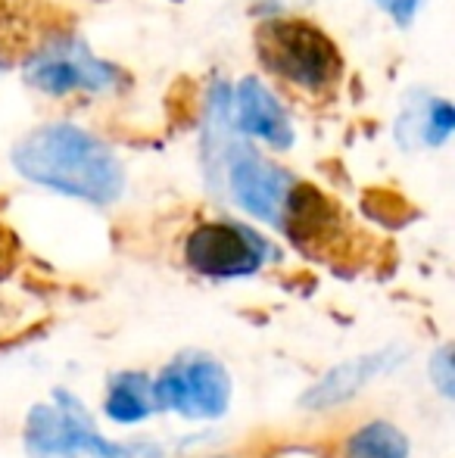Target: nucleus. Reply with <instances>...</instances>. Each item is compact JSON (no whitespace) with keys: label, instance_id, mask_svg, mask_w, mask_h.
Segmentation results:
<instances>
[{"label":"nucleus","instance_id":"6e6552de","mask_svg":"<svg viewBox=\"0 0 455 458\" xmlns=\"http://www.w3.org/2000/svg\"><path fill=\"white\" fill-rule=\"evenodd\" d=\"M234 122L243 134L262 138L265 144L287 150L293 144V128L287 113L281 109V103L274 100V94L262 85L259 79H243L234 91Z\"/></svg>","mask_w":455,"mask_h":458},{"label":"nucleus","instance_id":"423d86ee","mask_svg":"<svg viewBox=\"0 0 455 458\" xmlns=\"http://www.w3.org/2000/svg\"><path fill=\"white\" fill-rule=\"evenodd\" d=\"M272 256L265 237L253 228L234 222H209L200 225L184 243V259L194 272L209 277H240L253 275Z\"/></svg>","mask_w":455,"mask_h":458},{"label":"nucleus","instance_id":"1a4fd4ad","mask_svg":"<svg viewBox=\"0 0 455 458\" xmlns=\"http://www.w3.org/2000/svg\"><path fill=\"white\" fill-rule=\"evenodd\" d=\"M387 359H390V352H375V356H362V359H352V362L337 365L334 371H328L309 393H306L303 405L312 411H322V409H331V405L343 403L352 393L362 390L377 371H383Z\"/></svg>","mask_w":455,"mask_h":458},{"label":"nucleus","instance_id":"0eeeda50","mask_svg":"<svg viewBox=\"0 0 455 458\" xmlns=\"http://www.w3.org/2000/svg\"><path fill=\"white\" fill-rule=\"evenodd\" d=\"M278 228L297 243L306 253H331L341 250L350 225H346L343 212L337 209L334 199H328L322 191H316L312 184H293L287 206L281 212Z\"/></svg>","mask_w":455,"mask_h":458},{"label":"nucleus","instance_id":"f257e3e1","mask_svg":"<svg viewBox=\"0 0 455 458\" xmlns=\"http://www.w3.org/2000/svg\"><path fill=\"white\" fill-rule=\"evenodd\" d=\"M13 165L29 182L97 206L119 199L125 187L119 157L75 125H44L31 131L13 150Z\"/></svg>","mask_w":455,"mask_h":458},{"label":"nucleus","instance_id":"dca6fc26","mask_svg":"<svg viewBox=\"0 0 455 458\" xmlns=\"http://www.w3.org/2000/svg\"><path fill=\"white\" fill-rule=\"evenodd\" d=\"M13 256H16V243H13V234L0 225V277L10 272Z\"/></svg>","mask_w":455,"mask_h":458},{"label":"nucleus","instance_id":"7ed1b4c3","mask_svg":"<svg viewBox=\"0 0 455 458\" xmlns=\"http://www.w3.org/2000/svg\"><path fill=\"white\" fill-rule=\"evenodd\" d=\"M25 453L29 458H163L150 443H106L69 393H56L54 403H41L29 411Z\"/></svg>","mask_w":455,"mask_h":458},{"label":"nucleus","instance_id":"f3484780","mask_svg":"<svg viewBox=\"0 0 455 458\" xmlns=\"http://www.w3.org/2000/svg\"><path fill=\"white\" fill-rule=\"evenodd\" d=\"M265 4H299V0H265Z\"/></svg>","mask_w":455,"mask_h":458},{"label":"nucleus","instance_id":"f8f14e48","mask_svg":"<svg viewBox=\"0 0 455 458\" xmlns=\"http://www.w3.org/2000/svg\"><path fill=\"white\" fill-rule=\"evenodd\" d=\"M346 458H409V440L393 424L375 421L352 437Z\"/></svg>","mask_w":455,"mask_h":458},{"label":"nucleus","instance_id":"2eb2a0df","mask_svg":"<svg viewBox=\"0 0 455 458\" xmlns=\"http://www.w3.org/2000/svg\"><path fill=\"white\" fill-rule=\"evenodd\" d=\"M421 4H425V0H377V6H381L383 13H390V16H393V22H400V25L412 22Z\"/></svg>","mask_w":455,"mask_h":458},{"label":"nucleus","instance_id":"f03ea898","mask_svg":"<svg viewBox=\"0 0 455 458\" xmlns=\"http://www.w3.org/2000/svg\"><path fill=\"white\" fill-rule=\"evenodd\" d=\"M256 54L274 79L309 97L334 94L343 75L337 44L322 29L299 19H274L256 29Z\"/></svg>","mask_w":455,"mask_h":458},{"label":"nucleus","instance_id":"ddd939ff","mask_svg":"<svg viewBox=\"0 0 455 458\" xmlns=\"http://www.w3.org/2000/svg\"><path fill=\"white\" fill-rule=\"evenodd\" d=\"M406 122L412 125L409 131H418L421 144H427V147H440L455 128L452 106L446 100H427L425 106H421V113L409 115Z\"/></svg>","mask_w":455,"mask_h":458},{"label":"nucleus","instance_id":"9b49d317","mask_svg":"<svg viewBox=\"0 0 455 458\" xmlns=\"http://www.w3.org/2000/svg\"><path fill=\"white\" fill-rule=\"evenodd\" d=\"M156 411V396H153V380L140 371H128L110 384L106 393V415L115 424H134L144 421L147 415Z\"/></svg>","mask_w":455,"mask_h":458},{"label":"nucleus","instance_id":"20e7f679","mask_svg":"<svg viewBox=\"0 0 455 458\" xmlns=\"http://www.w3.org/2000/svg\"><path fill=\"white\" fill-rule=\"evenodd\" d=\"M25 81L50 97H66L75 91L106 94L122 85V75L110 63L97 60L75 35H54L29 54Z\"/></svg>","mask_w":455,"mask_h":458},{"label":"nucleus","instance_id":"9d476101","mask_svg":"<svg viewBox=\"0 0 455 458\" xmlns=\"http://www.w3.org/2000/svg\"><path fill=\"white\" fill-rule=\"evenodd\" d=\"M41 0H0V63H10L13 54L31 47L35 54L44 41H38L44 22Z\"/></svg>","mask_w":455,"mask_h":458},{"label":"nucleus","instance_id":"39448f33","mask_svg":"<svg viewBox=\"0 0 455 458\" xmlns=\"http://www.w3.org/2000/svg\"><path fill=\"white\" fill-rule=\"evenodd\" d=\"M156 411H178L184 418H219L231 405V377L225 365L203 352L178 356L153 380Z\"/></svg>","mask_w":455,"mask_h":458},{"label":"nucleus","instance_id":"4468645a","mask_svg":"<svg viewBox=\"0 0 455 458\" xmlns=\"http://www.w3.org/2000/svg\"><path fill=\"white\" fill-rule=\"evenodd\" d=\"M431 380L440 386L443 396H452V350L450 346H443V350L431 359Z\"/></svg>","mask_w":455,"mask_h":458}]
</instances>
